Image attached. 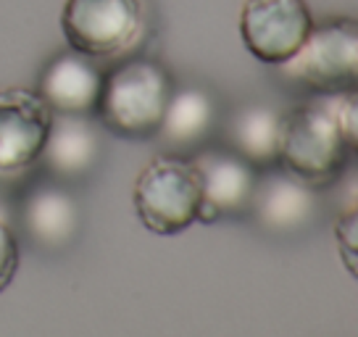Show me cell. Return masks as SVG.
I'll list each match as a JSON object with an SVG mask.
<instances>
[{
	"label": "cell",
	"mask_w": 358,
	"mask_h": 337,
	"mask_svg": "<svg viewBox=\"0 0 358 337\" xmlns=\"http://www.w3.org/2000/svg\"><path fill=\"white\" fill-rule=\"evenodd\" d=\"M353 150L356 145H350L337 122L332 92H322L319 98L282 116L277 164L313 190L332 185L345 171Z\"/></svg>",
	"instance_id": "6da1fadb"
},
{
	"label": "cell",
	"mask_w": 358,
	"mask_h": 337,
	"mask_svg": "<svg viewBox=\"0 0 358 337\" xmlns=\"http://www.w3.org/2000/svg\"><path fill=\"white\" fill-rule=\"evenodd\" d=\"M171 90V77L158 61L129 58L103 77L95 113L113 135L145 140L158 132Z\"/></svg>",
	"instance_id": "7a4b0ae2"
},
{
	"label": "cell",
	"mask_w": 358,
	"mask_h": 337,
	"mask_svg": "<svg viewBox=\"0 0 358 337\" xmlns=\"http://www.w3.org/2000/svg\"><path fill=\"white\" fill-rule=\"evenodd\" d=\"M134 214L148 232L171 237L198 222L201 174L192 158L158 156L134 182Z\"/></svg>",
	"instance_id": "3957f363"
},
{
	"label": "cell",
	"mask_w": 358,
	"mask_h": 337,
	"mask_svg": "<svg viewBox=\"0 0 358 337\" xmlns=\"http://www.w3.org/2000/svg\"><path fill=\"white\" fill-rule=\"evenodd\" d=\"M61 27L71 50L90 58L129 53L145 37L143 0H66Z\"/></svg>",
	"instance_id": "277c9868"
},
{
	"label": "cell",
	"mask_w": 358,
	"mask_h": 337,
	"mask_svg": "<svg viewBox=\"0 0 358 337\" xmlns=\"http://www.w3.org/2000/svg\"><path fill=\"white\" fill-rule=\"evenodd\" d=\"M282 66V74L316 92L353 90L358 79V27L353 19H335L311 27L303 45Z\"/></svg>",
	"instance_id": "5b68a950"
},
{
	"label": "cell",
	"mask_w": 358,
	"mask_h": 337,
	"mask_svg": "<svg viewBox=\"0 0 358 337\" xmlns=\"http://www.w3.org/2000/svg\"><path fill=\"white\" fill-rule=\"evenodd\" d=\"M311 13L303 0H245L240 34L245 48L264 64L280 66L311 32Z\"/></svg>",
	"instance_id": "8992f818"
},
{
	"label": "cell",
	"mask_w": 358,
	"mask_h": 337,
	"mask_svg": "<svg viewBox=\"0 0 358 337\" xmlns=\"http://www.w3.org/2000/svg\"><path fill=\"white\" fill-rule=\"evenodd\" d=\"M201 174V211L198 222H219L250 211L258 185V168L229 148L201 150L192 158Z\"/></svg>",
	"instance_id": "52a82bcc"
},
{
	"label": "cell",
	"mask_w": 358,
	"mask_h": 337,
	"mask_svg": "<svg viewBox=\"0 0 358 337\" xmlns=\"http://www.w3.org/2000/svg\"><path fill=\"white\" fill-rule=\"evenodd\" d=\"M53 111L27 87L0 90V171H24L40 161Z\"/></svg>",
	"instance_id": "ba28073f"
},
{
	"label": "cell",
	"mask_w": 358,
	"mask_h": 337,
	"mask_svg": "<svg viewBox=\"0 0 358 337\" xmlns=\"http://www.w3.org/2000/svg\"><path fill=\"white\" fill-rule=\"evenodd\" d=\"M319 211V195L311 185L295 180L292 174L271 171L258 174V185L248 214L256 216L261 229L271 235H295L311 227Z\"/></svg>",
	"instance_id": "9c48e42d"
},
{
	"label": "cell",
	"mask_w": 358,
	"mask_h": 337,
	"mask_svg": "<svg viewBox=\"0 0 358 337\" xmlns=\"http://www.w3.org/2000/svg\"><path fill=\"white\" fill-rule=\"evenodd\" d=\"M103 74L95 58L82 56L77 50L58 53L40 77L37 95L53 113H74V116H90L98 108L101 98Z\"/></svg>",
	"instance_id": "30bf717a"
},
{
	"label": "cell",
	"mask_w": 358,
	"mask_h": 337,
	"mask_svg": "<svg viewBox=\"0 0 358 337\" xmlns=\"http://www.w3.org/2000/svg\"><path fill=\"white\" fill-rule=\"evenodd\" d=\"M98 158L101 137L90 116L53 113V124L40 153V161L48 166V171L58 180H79L98 166Z\"/></svg>",
	"instance_id": "8fae6325"
},
{
	"label": "cell",
	"mask_w": 358,
	"mask_h": 337,
	"mask_svg": "<svg viewBox=\"0 0 358 337\" xmlns=\"http://www.w3.org/2000/svg\"><path fill=\"white\" fill-rule=\"evenodd\" d=\"M22 224L40 248L64 250L79 235V203L71 192L58 185H40L24 198Z\"/></svg>",
	"instance_id": "7c38bea8"
},
{
	"label": "cell",
	"mask_w": 358,
	"mask_h": 337,
	"mask_svg": "<svg viewBox=\"0 0 358 337\" xmlns=\"http://www.w3.org/2000/svg\"><path fill=\"white\" fill-rule=\"evenodd\" d=\"M282 113L266 103H248L232 113L227 124L229 150L250 161L256 168H274L280 158Z\"/></svg>",
	"instance_id": "4fadbf2b"
},
{
	"label": "cell",
	"mask_w": 358,
	"mask_h": 337,
	"mask_svg": "<svg viewBox=\"0 0 358 337\" xmlns=\"http://www.w3.org/2000/svg\"><path fill=\"white\" fill-rule=\"evenodd\" d=\"M216 122V103L203 87L171 90L156 135L174 150L201 145Z\"/></svg>",
	"instance_id": "5bb4252c"
},
{
	"label": "cell",
	"mask_w": 358,
	"mask_h": 337,
	"mask_svg": "<svg viewBox=\"0 0 358 337\" xmlns=\"http://www.w3.org/2000/svg\"><path fill=\"white\" fill-rule=\"evenodd\" d=\"M19 269V240L13 235L6 208L0 206V292L6 290Z\"/></svg>",
	"instance_id": "9a60e30c"
}]
</instances>
